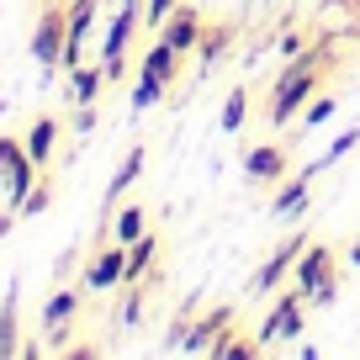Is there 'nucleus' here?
I'll return each mask as SVG.
<instances>
[{"mask_svg":"<svg viewBox=\"0 0 360 360\" xmlns=\"http://www.w3.org/2000/svg\"><path fill=\"white\" fill-rule=\"evenodd\" d=\"M318 85H323V48H307L302 58H286V69L276 75V85H270L265 122L276 127V133L292 127V117H302V106L318 96Z\"/></svg>","mask_w":360,"mask_h":360,"instance_id":"nucleus-1","label":"nucleus"},{"mask_svg":"<svg viewBox=\"0 0 360 360\" xmlns=\"http://www.w3.org/2000/svg\"><path fill=\"white\" fill-rule=\"evenodd\" d=\"M292 286L307 297V307H334L339 302V255L318 238H307V249L297 255Z\"/></svg>","mask_w":360,"mask_h":360,"instance_id":"nucleus-2","label":"nucleus"},{"mask_svg":"<svg viewBox=\"0 0 360 360\" xmlns=\"http://www.w3.org/2000/svg\"><path fill=\"white\" fill-rule=\"evenodd\" d=\"M297 334H307V297L286 281L281 292L270 297V313L259 318V334L255 339L265 349H281V345H297Z\"/></svg>","mask_w":360,"mask_h":360,"instance_id":"nucleus-3","label":"nucleus"},{"mask_svg":"<svg viewBox=\"0 0 360 360\" xmlns=\"http://www.w3.org/2000/svg\"><path fill=\"white\" fill-rule=\"evenodd\" d=\"M180 58H186V53H175L165 37L143 53V75H138V90H133V106H138V112H148V106L165 101V90L175 85V75H180Z\"/></svg>","mask_w":360,"mask_h":360,"instance_id":"nucleus-4","label":"nucleus"},{"mask_svg":"<svg viewBox=\"0 0 360 360\" xmlns=\"http://www.w3.org/2000/svg\"><path fill=\"white\" fill-rule=\"evenodd\" d=\"M307 249V233H292V238H281V244L265 255V265L249 276V297H276L286 281H292V270H297V255Z\"/></svg>","mask_w":360,"mask_h":360,"instance_id":"nucleus-5","label":"nucleus"},{"mask_svg":"<svg viewBox=\"0 0 360 360\" xmlns=\"http://www.w3.org/2000/svg\"><path fill=\"white\" fill-rule=\"evenodd\" d=\"M244 180L249 186H281L292 175V148L281 138H265V143H244Z\"/></svg>","mask_w":360,"mask_h":360,"instance_id":"nucleus-6","label":"nucleus"},{"mask_svg":"<svg viewBox=\"0 0 360 360\" xmlns=\"http://www.w3.org/2000/svg\"><path fill=\"white\" fill-rule=\"evenodd\" d=\"M228 323H233V307H212V313H207V318H196V323H186V318H180V323L169 328L165 349H186V355H207V349H212V339L223 334Z\"/></svg>","mask_w":360,"mask_h":360,"instance_id":"nucleus-7","label":"nucleus"},{"mask_svg":"<svg viewBox=\"0 0 360 360\" xmlns=\"http://www.w3.org/2000/svg\"><path fill=\"white\" fill-rule=\"evenodd\" d=\"M307 202H313V175L297 169V175L281 180V191L270 196V217H276V223H297V217L307 212Z\"/></svg>","mask_w":360,"mask_h":360,"instance_id":"nucleus-8","label":"nucleus"},{"mask_svg":"<svg viewBox=\"0 0 360 360\" xmlns=\"http://www.w3.org/2000/svg\"><path fill=\"white\" fill-rule=\"evenodd\" d=\"M165 43L175 48V53H196V43H202V32H207V22H202V11L196 6H175V11L165 16Z\"/></svg>","mask_w":360,"mask_h":360,"instance_id":"nucleus-9","label":"nucleus"},{"mask_svg":"<svg viewBox=\"0 0 360 360\" xmlns=\"http://www.w3.org/2000/svg\"><path fill=\"white\" fill-rule=\"evenodd\" d=\"M233 43H238V22H207L202 43H196V64H202V75L223 64V58L233 53Z\"/></svg>","mask_w":360,"mask_h":360,"instance_id":"nucleus-10","label":"nucleus"},{"mask_svg":"<svg viewBox=\"0 0 360 360\" xmlns=\"http://www.w3.org/2000/svg\"><path fill=\"white\" fill-rule=\"evenodd\" d=\"M96 292H106V286H117V281H127V244H106L101 255L90 259V276H85Z\"/></svg>","mask_w":360,"mask_h":360,"instance_id":"nucleus-11","label":"nucleus"},{"mask_svg":"<svg viewBox=\"0 0 360 360\" xmlns=\"http://www.w3.org/2000/svg\"><path fill=\"white\" fill-rule=\"evenodd\" d=\"M207 355H212V360H255V355H265V345H259V339H249L238 323H228L223 334L212 339V349H207Z\"/></svg>","mask_w":360,"mask_h":360,"instance_id":"nucleus-12","label":"nucleus"},{"mask_svg":"<svg viewBox=\"0 0 360 360\" xmlns=\"http://www.w3.org/2000/svg\"><path fill=\"white\" fill-rule=\"evenodd\" d=\"M244 122H249V85H233L223 96V112H217V127H223L228 138H238L244 133Z\"/></svg>","mask_w":360,"mask_h":360,"instance_id":"nucleus-13","label":"nucleus"},{"mask_svg":"<svg viewBox=\"0 0 360 360\" xmlns=\"http://www.w3.org/2000/svg\"><path fill=\"white\" fill-rule=\"evenodd\" d=\"M159 249H165V244H159L154 233H143V238H138V244H127V286H138V281H143V276H148V270H154Z\"/></svg>","mask_w":360,"mask_h":360,"instance_id":"nucleus-14","label":"nucleus"},{"mask_svg":"<svg viewBox=\"0 0 360 360\" xmlns=\"http://www.w3.org/2000/svg\"><path fill=\"white\" fill-rule=\"evenodd\" d=\"M355 148H360V127H345V133H339L334 138V143H328L323 148V159H313V165H302V175H323V169H334L339 165V159H345V154H355Z\"/></svg>","mask_w":360,"mask_h":360,"instance_id":"nucleus-15","label":"nucleus"},{"mask_svg":"<svg viewBox=\"0 0 360 360\" xmlns=\"http://www.w3.org/2000/svg\"><path fill=\"white\" fill-rule=\"evenodd\" d=\"M334 112H339V96H328V90H318L313 101L302 106V117H297V122H302V133H313V127H323V122H328V117H334Z\"/></svg>","mask_w":360,"mask_h":360,"instance_id":"nucleus-16","label":"nucleus"},{"mask_svg":"<svg viewBox=\"0 0 360 360\" xmlns=\"http://www.w3.org/2000/svg\"><path fill=\"white\" fill-rule=\"evenodd\" d=\"M143 233H148V217H143V207H122V217L112 223V238H117V244H138Z\"/></svg>","mask_w":360,"mask_h":360,"instance_id":"nucleus-17","label":"nucleus"},{"mask_svg":"<svg viewBox=\"0 0 360 360\" xmlns=\"http://www.w3.org/2000/svg\"><path fill=\"white\" fill-rule=\"evenodd\" d=\"M143 175V148H127V159H122V169L112 175V191H106V202H117V196L133 186V180Z\"/></svg>","mask_w":360,"mask_h":360,"instance_id":"nucleus-18","label":"nucleus"},{"mask_svg":"<svg viewBox=\"0 0 360 360\" xmlns=\"http://www.w3.org/2000/svg\"><path fill=\"white\" fill-rule=\"evenodd\" d=\"M276 48H281V58H302L307 53V32H281Z\"/></svg>","mask_w":360,"mask_h":360,"instance_id":"nucleus-19","label":"nucleus"},{"mask_svg":"<svg viewBox=\"0 0 360 360\" xmlns=\"http://www.w3.org/2000/svg\"><path fill=\"white\" fill-rule=\"evenodd\" d=\"M175 6H180V0H143V22L148 27H165V16L175 11Z\"/></svg>","mask_w":360,"mask_h":360,"instance_id":"nucleus-20","label":"nucleus"},{"mask_svg":"<svg viewBox=\"0 0 360 360\" xmlns=\"http://www.w3.org/2000/svg\"><path fill=\"white\" fill-rule=\"evenodd\" d=\"M345 259H349V265H355V270H360V238H355V244H349V249H345Z\"/></svg>","mask_w":360,"mask_h":360,"instance_id":"nucleus-21","label":"nucleus"},{"mask_svg":"<svg viewBox=\"0 0 360 360\" xmlns=\"http://www.w3.org/2000/svg\"><path fill=\"white\" fill-rule=\"evenodd\" d=\"M122 6H138V0H122Z\"/></svg>","mask_w":360,"mask_h":360,"instance_id":"nucleus-22","label":"nucleus"}]
</instances>
